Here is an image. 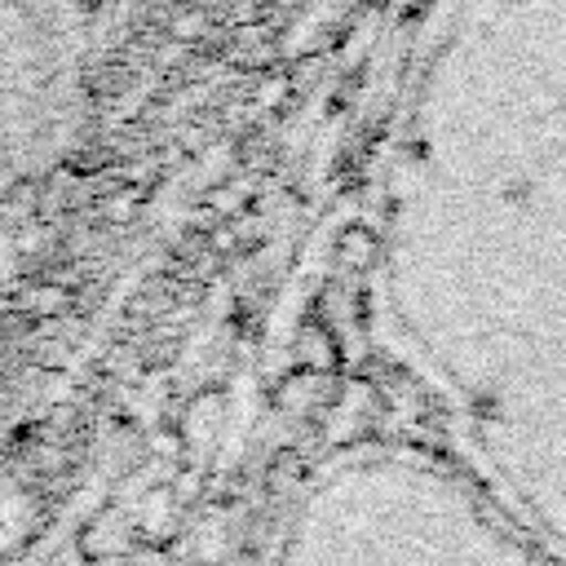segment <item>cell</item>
<instances>
[{"mask_svg":"<svg viewBox=\"0 0 566 566\" xmlns=\"http://www.w3.org/2000/svg\"><path fill=\"white\" fill-rule=\"evenodd\" d=\"M376 305L460 460L566 557V0H442L394 137Z\"/></svg>","mask_w":566,"mask_h":566,"instance_id":"obj_1","label":"cell"},{"mask_svg":"<svg viewBox=\"0 0 566 566\" xmlns=\"http://www.w3.org/2000/svg\"><path fill=\"white\" fill-rule=\"evenodd\" d=\"M292 562H526L544 557L464 460L371 442L336 455L292 509Z\"/></svg>","mask_w":566,"mask_h":566,"instance_id":"obj_2","label":"cell"}]
</instances>
